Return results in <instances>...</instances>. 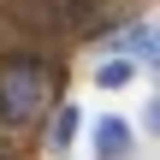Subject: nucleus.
I'll list each match as a JSON object with an SVG mask.
<instances>
[{"label": "nucleus", "mask_w": 160, "mask_h": 160, "mask_svg": "<svg viewBox=\"0 0 160 160\" xmlns=\"http://www.w3.org/2000/svg\"><path fill=\"white\" fill-rule=\"evenodd\" d=\"M95 160H131V125L125 119H101L95 125Z\"/></svg>", "instance_id": "obj_3"}, {"label": "nucleus", "mask_w": 160, "mask_h": 160, "mask_svg": "<svg viewBox=\"0 0 160 160\" xmlns=\"http://www.w3.org/2000/svg\"><path fill=\"white\" fill-rule=\"evenodd\" d=\"M42 107H48V71L36 59H12L0 71V119L30 125V119H42Z\"/></svg>", "instance_id": "obj_1"}, {"label": "nucleus", "mask_w": 160, "mask_h": 160, "mask_svg": "<svg viewBox=\"0 0 160 160\" xmlns=\"http://www.w3.org/2000/svg\"><path fill=\"white\" fill-rule=\"evenodd\" d=\"M77 125H83V113H77L71 101H65V107H53V125H48V142H53V148H71Z\"/></svg>", "instance_id": "obj_4"}, {"label": "nucleus", "mask_w": 160, "mask_h": 160, "mask_svg": "<svg viewBox=\"0 0 160 160\" xmlns=\"http://www.w3.org/2000/svg\"><path fill=\"white\" fill-rule=\"evenodd\" d=\"M131 77H137V65H131V59H119V53L95 65V83H101V89H125Z\"/></svg>", "instance_id": "obj_5"}, {"label": "nucleus", "mask_w": 160, "mask_h": 160, "mask_svg": "<svg viewBox=\"0 0 160 160\" xmlns=\"http://www.w3.org/2000/svg\"><path fill=\"white\" fill-rule=\"evenodd\" d=\"M113 53L131 59V65H154V59H160V53H154V30H148V24H125V30L113 36Z\"/></svg>", "instance_id": "obj_2"}]
</instances>
